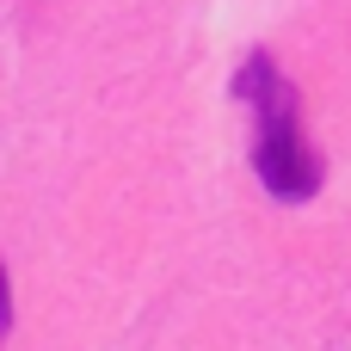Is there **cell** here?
<instances>
[{
	"instance_id": "obj_1",
	"label": "cell",
	"mask_w": 351,
	"mask_h": 351,
	"mask_svg": "<svg viewBox=\"0 0 351 351\" xmlns=\"http://www.w3.org/2000/svg\"><path fill=\"white\" fill-rule=\"evenodd\" d=\"M234 99L253 105V173L271 197L308 204L321 191V154L302 136V93L271 49H253L234 68Z\"/></svg>"
},
{
	"instance_id": "obj_2",
	"label": "cell",
	"mask_w": 351,
	"mask_h": 351,
	"mask_svg": "<svg viewBox=\"0 0 351 351\" xmlns=\"http://www.w3.org/2000/svg\"><path fill=\"white\" fill-rule=\"evenodd\" d=\"M12 333V290H6V265H0V339Z\"/></svg>"
}]
</instances>
